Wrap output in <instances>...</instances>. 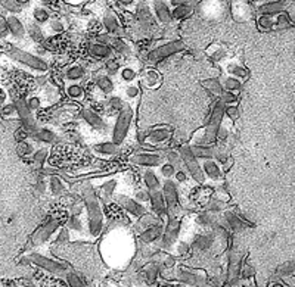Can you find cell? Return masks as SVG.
<instances>
[{
  "label": "cell",
  "mask_w": 295,
  "mask_h": 287,
  "mask_svg": "<svg viewBox=\"0 0 295 287\" xmlns=\"http://www.w3.org/2000/svg\"><path fill=\"white\" fill-rule=\"evenodd\" d=\"M82 197L86 206L87 212V224H89V231L93 237L100 234L102 227H103V211L100 208V199L98 193L93 189L92 184L86 183L82 189Z\"/></svg>",
  "instance_id": "cell-1"
},
{
  "label": "cell",
  "mask_w": 295,
  "mask_h": 287,
  "mask_svg": "<svg viewBox=\"0 0 295 287\" xmlns=\"http://www.w3.org/2000/svg\"><path fill=\"white\" fill-rule=\"evenodd\" d=\"M131 119H133V109L124 103V106L121 108V110L117 115V119H115V124L112 128V142L117 146H121L126 142V139L128 137Z\"/></svg>",
  "instance_id": "cell-2"
},
{
  "label": "cell",
  "mask_w": 295,
  "mask_h": 287,
  "mask_svg": "<svg viewBox=\"0 0 295 287\" xmlns=\"http://www.w3.org/2000/svg\"><path fill=\"white\" fill-rule=\"evenodd\" d=\"M183 50H185V43L180 41V40H174V41H170V43H166V44H161V46L152 49L148 53L146 61L151 65H157V64L163 62L164 59L174 56V55H177Z\"/></svg>",
  "instance_id": "cell-3"
},
{
  "label": "cell",
  "mask_w": 295,
  "mask_h": 287,
  "mask_svg": "<svg viewBox=\"0 0 295 287\" xmlns=\"http://www.w3.org/2000/svg\"><path fill=\"white\" fill-rule=\"evenodd\" d=\"M179 153L183 159V165L188 171V174L192 177V180H195L198 184H204L205 183V176L204 171L201 168V162L197 156L192 153L191 150V144H183L179 149Z\"/></svg>",
  "instance_id": "cell-4"
},
{
  "label": "cell",
  "mask_w": 295,
  "mask_h": 287,
  "mask_svg": "<svg viewBox=\"0 0 295 287\" xmlns=\"http://www.w3.org/2000/svg\"><path fill=\"white\" fill-rule=\"evenodd\" d=\"M9 56L15 61V62H19L37 72H46L49 70V65L44 59L33 55V53H28V52H24L21 49H16V47H10L9 49Z\"/></svg>",
  "instance_id": "cell-5"
},
{
  "label": "cell",
  "mask_w": 295,
  "mask_h": 287,
  "mask_svg": "<svg viewBox=\"0 0 295 287\" xmlns=\"http://www.w3.org/2000/svg\"><path fill=\"white\" fill-rule=\"evenodd\" d=\"M163 194L166 199V205H167V215L170 218H176L177 212L182 209L180 206V200H179V190H177V184L173 180H166L163 183Z\"/></svg>",
  "instance_id": "cell-6"
},
{
  "label": "cell",
  "mask_w": 295,
  "mask_h": 287,
  "mask_svg": "<svg viewBox=\"0 0 295 287\" xmlns=\"http://www.w3.org/2000/svg\"><path fill=\"white\" fill-rule=\"evenodd\" d=\"M130 159L134 165L146 168H157L166 162V156L160 152H137Z\"/></svg>",
  "instance_id": "cell-7"
},
{
  "label": "cell",
  "mask_w": 295,
  "mask_h": 287,
  "mask_svg": "<svg viewBox=\"0 0 295 287\" xmlns=\"http://www.w3.org/2000/svg\"><path fill=\"white\" fill-rule=\"evenodd\" d=\"M115 200H117V205L124 209L126 212H128L130 215L136 216V218H140L143 214H146V208L143 203H140L139 200L133 199V197H128V196H123V194H117L114 196Z\"/></svg>",
  "instance_id": "cell-8"
},
{
  "label": "cell",
  "mask_w": 295,
  "mask_h": 287,
  "mask_svg": "<svg viewBox=\"0 0 295 287\" xmlns=\"http://www.w3.org/2000/svg\"><path fill=\"white\" fill-rule=\"evenodd\" d=\"M201 168L204 171L205 179H208L212 183H221L224 179L221 165L215 161V159H205L201 162Z\"/></svg>",
  "instance_id": "cell-9"
},
{
  "label": "cell",
  "mask_w": 295,
  "mask_h": 287,
  "mask_svg": "<svg viewBox=\"0 0 295 287\" xmlns=\"http://www.w3.org/2000/svg\"><path fill=\"white\" fill-rule=\"evenodd\" d=\"M82 118L86 121V124H89L92 128L98 130L100 133H106L108 130V124L106 121L99 115L96 110H93L92 108H84L82 110Z\"/></svg>",
  "instance_id": "cell-10"
},
{
  "label": "cell",
  "mask_w": 295,
  "mask_h": 287,
  "mask_svg": "<svg viewBox=\"0 0 295 287\" xmlns=\"http://www.w3.org/2000/svg\"><path fill=\"white\" fill-rule=\"evenodd\" d=\"M102 25H103V28L106 30L108 34H112V36H123L124 34L120 19L115 15V12H112V10H106L103 13V16H102Z\"/></svg>",
  "instance_id": "cell-11"
},
{
  "label": "cell",
  "mask_w": 295,
  "mask_h": 287,
  "mask_svg": "<svg viewBox=\"0 0 295 287\" xmlns=\"http://www.w3.org/2000/svg\"><path fill=\"white\" fill-rule=\"evenodd\" d=\"M173 136V131L167 127H157L146 133V142L151 143V146H157L161 143H167Z\"/></svg>",
  "instance_id": "cell-12"
},
{
  "label": "cell",
  "mask_w": 295,
  "mask_h": 287,
  "mask_svg": "<svg viewBox=\"0 0 295 287\" xmlns=\"http://www.w3.org/2000/svg\"><path fill=\"white\" fill-rule=\"evenodd\" d=\"M152 9H154V15L157 18V21H160L161 24H170L173 21L171 9H170V6H169L167 1H164V0H154Z\"/></svg>",
  "instance_id": "cell-13"
},
{
  "label": "cell",
  "mask_w": 295,
  "mask_h": 287,
  "mask_svg": "<svg viewBox=\"0 0 295 287\" xmlns=\"http://www.w3.org/2000/svg\"><path fill=\"white\" fill-rule=\"evenodd\" d=\"M6 22H7L9 33H10V36H12L15 40H24V38H25L27 28L24 27L22 21H21L18 16L9 15V16H6Z\"/></svg>",
  "instance_id": "cell-14"
},
{
  "label": "cell",
  "mask_w": 295,
  "mask_h": 287,
  "mask_svg": "<svg viewBox=\"0 0 295 287\" xmlns=\"http://www.w3.org/2000/svg\"><path fill=\"white\" fill-rule=\"evenodd\" d=\"M149 203L152 211L160 216L167 215V205H166V199L163 190H149Z\"/></svg>",
  "instance_id": "cell-15"
},
{
  "label": "cell",
  "mask_w": 295,
  "mask_h": 287,
  "mask_svg": "<svg viewBox=\"0 0 295 287\" xmlns=\"http://www.w3.org/2000/svg\"><path fill=\"white\" fill-rule=\"evenodd\" d=\"M89 53H90L95 59L106 61V59L112 58L114 50H112V47H111L108 43L98 41V43H92V44L89 46Z\"/></svg>",
  "instance_id": "cell-16"
},
{
  "label": "cell",
  "mask_w": 295,
  "mask_h": 287,
  "mask_svg": "<svg viewBox=\"0 0 295 287\" xmlns=\"http://www.w3.org/2000/svg\"><path fill=\"white\" fill-rule=\"evenodd\" d=\"M191 150L192 153L197 156L198 159H214L215 155H217V150H218V146H214V144H191Z\"/></svg>",
  "instance_id": "cell-17"
},
{
  "label": "cell",
  "mask_w": 295,
  "mask_h": 287,
  "mask_svg": "<svg viewBox=\"0 0 295 287\" xmlns=\"http://www.w3.org/2000/svg\"><path fill=\"white\" fill-rule=\"evenodd\" d=\"M137 19H139V24L140 27H143L145 30H149V28H154L155 25V21H154V16L149 10V7L146 4H139L137 10Z\"/></svg>",
  "instance_id": "cell-18"
},
{
  "label": "cell",
  "mask_w": 295,
  "mask_h": 287,
  "mask_svg": "<svg viewBox=\"0 0 295 287\" xmlns=\"http://www.w3.org/2000/svg\"><path fill=\"white\" fill-rule=\"evenodd\" d=\"M163 234V222L158 221L152 225H149L148 228H145L140 234V239L146 243H152L157 239H160V236Z\"/></svg>",
  "instance_id": "cell-19"
},
{
  "label": "cell",
  "mask_w": 295,
  "mask_h": 287,
  "mask_svg": "<svg viewBox=\"0 0 295 287\" xmlns=\"http://www.w3.org/2000/svg\"><path fill=\"white\" fill-rule=\"evenodd\" d=\"M58 225H59V221H58V219H52V221H49L47 224H44L42 228H39V230L36 231V234H34V243H40V242L46 240V239L58 228Z\"/></svg>",
  "instance_id": "cell-20"
},
{
  "label": "cell",
  "mask_w": 295,
  "mask_h": 287,
  "mask_svg": "<svg viewBox=\"0 0 295 287\" xmlns=\"http://www.w3.org/2000/svg\"><path fill=\"white\" fill-rule=\"evenodd\" d=\"M95 87L103 96H109L112 95L114 90H115V83L109 75H99L96 81H95Z\"/></svg>",
  "instance_id": "cell-21"
},
{
  "label": "cell",
  "mask_w": 295,
  "mask_h": 287,
  "mask_svg": "<svg viewBox=\"0 0 295 287\" xmlns=\"http://www.w3.org/2000/svg\"><path fill=\"white\" fill-rule=\"evenodd\" d=\"M143 184L148 190H160L163 187V181L161 179L157 176L155 171H152L151 168L146 170L143 173Z\"/></svg>",
  "instance_id": "cell-22"
},
{
  "label": "cell",
  "mask_w": 295,
  "mask_h": 287,
  "mask_svg": "<svg viewBox=\"0 0 295 287\" xmlns=\"http://www.w3.org/2000/svg\"><path fill=\"white\" fill-rule=\"evenodd\" d=\"M93 150L100 156H115L120 152V146H117L112 140L111 142H102L93 146Z\"/></svg>",
  "instance_id": "cell-23"
},
{
  "label": "cell",
  "mask_w": 295,
  "mask_h": 287,
  "mask_svg": "<svg viewBox=\"0 0 295 287\" xmlns=\"http://www.w3.org/2000/svg\"><path fill=\"white\" fill-rule=\"evenodd\" d=\"M180 230V222L177 218H170L169 216V222H167V227H166V233H164V240L167 243L170 242H174L176 237H177V233Z\"/></svg>",
  "instance_id": "cell-24"
},
{
  "label": "cell",
  "mask_w": 295,
  "mask_h": 287,
  "mask_svg": "<svg viewBox=\"0 0 295 287\" xmlns=\"http://www.w3.org/2000/svg\"><path fill=\"white\" fill-rule=\"evenodd\" d=\"M49 190L53 196L59 197V196H64L67 193V184L64 183V180L58 176H52L49 179Z\"/></svg>",
  "instance_id": "cell-25"
},
{
  "label": "cell",
  "mask_w": 295,
  "mask_h": 287,
  "mask_svg": "<svg viewBox=\"0 0 295 287\" xmlns=\"http://www.w3.org/2000/svg\"><path fill=\"white\" fill-rule=\"evenodd\" d=\"M84 75H86V70L82 65H73L65 71V78L73 83H79L80 80L84 78Z\"/></svg>",
  "instance_id": "cell-26"
},
{
  "label": "cell",
  "mask_w": 295,
  "mask_h": 287,
  "mask_svg": "<svg viewBox=\"0 0 295 287\" xmlns=\"http://www.w3.org/2000/svg\"><path fill=\"white\" fill-rule=\"evenodd\" d=\"M27 33H28L30 38H33V41H36V43H42L46 38L44 31L42 30L40 24H37V22H30L27 25Z\"/></svg>",
  "instance_id": "cell-27"
},
{
  "label": "cell",
  "mask_w": 295,
  "mask_h": 287,
  "mask_svg": "<svg viewBox=\"0 0 295 287\" xmlns=\"http://www.w3.org/2000/svg\"><path fill=\"white\" fill-rule=\"evenodd\" d=\"M65 93L67 96L71 99V100H83L84 99V95H86V90L82 84L79 83H73V84H68L67 89H65Z\"/></svg>",
  "instance_id": "cell-28"
},
{
  "label": "cell",
  "mask_w": 295,
  "mask_h": 287,
  "mask_svg": "<svg viewBox=\"0 0 295 287\" xmlns=\"http://www.w3.org/2000/svg\"><path fill=\"white\" fill-rule=\"evenodd\" d=\"M232 12L235 15V18L239 15V12H242V21H245V18L251 13L250 4L247 0H233L232 1Z\"/></svg>",
  "instance_id": "cell-29"
},
{
  "label": "cell",
  "mask_w": 295,
  "mask_h": 287,
  "mask_svg": "<svg viewBox=\"0 0 295 287\" xmlns=\"http://www.w3.org/2000/svg\"><path fill=\"white\" fill-rule=\"evenodd\" d=\"M285 6V0H276V1H270L266 3L263 6H260V12L261 15H275L278 12H281Z\"/></svg>",
  "instance_id": "cell-30"
},
{
  "label": "cell",
  "mask_w": 295,
  "mask_h": 287,
  "mask_svg": "<svg viewBox=\"0 0 295 287\" xmlns=\"http://www.w3.org/2000/svg\"><path fill=\"white\" fill-rule=\"evenodd\" d=\"M192 12V6L189 3H182V4H177L174 6V9L171 10V16L173 19H177V21H182L185 18H188Z\"/></svg>",
  "instance_id": "cell-31"
},
{
  "label": "cell",
  "mask_w": 295,
  "mask_h": 287,
  "mask_svg": "<svg viewBox=\"0 0 295 287\" xmlns=\"http://www.w3.org/2000/svg\"><path fill=\"white\" fill-rule=\"evenodd\" d=\"M109 46L112 47L114 52H117V53H120V55H130V53H131L128 44H127V43L124 41V38H121V37H112Z\"/></svg>",
  "instance_id": "cell-32"
},
{
  "label": "cell",
  "mask_w": 295,
  "mask_h": 287,
  "mask_svg": "<svg viewBox=\"0 0 295 287\" xmlns=\"http://www.w3.org/2000/svg\"><path fill=\"white\" fill-rule=\"evenodd\" d=\"M143 84L146 86V87H149V89H155V87H158L160 86V83H161V77H160V74L157 72V71H154V70H149V71H146L145 74H143Z\"/></svg>",
  "instance_id": "cell-33"
},
{
  "label": "cell",
  "mask_w": 295,
  "mask_h": 287,
  "mask_svg": "<svg viewBox=\"0 0 295 287\" xmlns=\"http://www.w3.org/2000/svg\"><path fill=\"white\" fill-rule=\"evenodd\" d=\"M224 221L227 222L229 228L233 230V231H241V230L244 228L242 218L238 216V215H235V214H232L230 211H227V212L224 214Z\"/></svg>",
  "instance_id": "cell-34"
},
{
  "label": "cell",
  "mask_w": 295,
  "mask_h": 287,
  "mask_svg": "<svg viewBox=\"0 0 295 287\" xmlns=\"http://www.w3.org/2000/svg\"><path fill=\"white\" fill-rule=\"evenodd\" d=\"M33 19H34V22L43 25L50 21V12L44 6H37L33 10Z\"/></svg>",
  "instance_id": "cell-35"
},
{
  "label": "cell",
  "mask_w": 295,
  "mask_h": 287,
  "mask_svg": "<svg viewBox=\"0 0 295 287\" xmlns=\"http://www.w3.org/2000/svg\"><path fill=\"white\" fill-rule=\"evenodd\" d=\"M202 86L208 90V92H211L212 95L215 96H221L223 93V84H221V81L218 80V78H208V80H204L202 81Z\"/></svg>",
  "instance_id": "cell-36"
},
{
  "label": "cell",
  "mask_w": 295,
  "mask_h": 287,
  "mask_svg": "<svg viewBox=\"0 0 295 287\" xmlns=\"http://www.w3.org/2000/svg\"><path fill=\"white\" fill-rule=\"evenodd\" d=\"M34 136H36V139L39 142L47 143V144H50V143H53L56 140V134L52 130H49V128H40V130H37L34 133Z\"/></svg>",
  "instance_id": "cell-37"
},
{
  "label": "cell",
  "mask_w": 295,
  "mask_h": 287,
  "mask_svg": "<svg viewBox=\"0 0 295 287\" xmlns=\"http://www.w3.org/2000/svg\"><path fill=\"white\" fill-rule=\"evenodd\" d=\"M223 89L224 90H227V92H233V93H236V92H239L241 90V87H242V83H241V80L239 78H236V77H227L223 83Z\"/></svg>",
  "instance_id": "cell-38"
},
{
  "label": "cell",
  "mask_w": 295,
  "mask_h": 287,
  "mask_svg": "<svg viewBox=\"0 0 295 287\" xmlns=\"http://www.w3.org/2000/svg\"><path fill=\"white\" fill-rule=\"evenodd\" d=\"M120 78L124 81V83H133L136 78H137V71L131 67H124L120 70Z\"/></svg>",
  "instance_id": "cell-39"
},
{
  "label": "cell",
  "mask_w": 295,
  "mask_h": 287,
  "mask_svg": "<svg viewBox=\"0 0 295 287\" xmlns=\"http://www.w3.org/2000/svg\"><path fill=\"white\" fill-rule=\"evenodd\" d=\"M120 70H121V64H120L118 59H115V58L106 59V62H105V71H106V74L115 75L117 72H120Z\"/></svg>",
  "instance_id": "cell-40"
},
{
  "label": "cell",
  "mask_w": 295,
  "mask_h": 287,
  "mask_svg": "<svg viewBox=\"0 0 295 287\" xmlns=\"http://www.w3.org/2000/svg\"><path fill=\"white\" fill-rule=\"evenodd\" d=\"M166 161H167L169 164H171L173 167H176V170H180V168H182V165H183V159H182L180 153H179V152H176V150L169 152V153H167V156H166Z\"/></svg>",
  "instance_id": "cell-41"
},
{
  "label": "cell",
  "mask_w": 295,
  "mask_h": 287,
  "mask_svg": "<svg viewBox=\"0 0 295 287\" xmlns=\"http://www.w3.org/2000/svg\"><path fill=\"white\" fill-rule=\"evenodd\" d=\"M160 171H161V177H164V179H167V180L174 179V176H176V173H177L176 167H173V165L169 164L167 161L160 167Z\"/></svg>",
  "instance_id": "cell-42"
},
{
  "label": "cell",
  "mask_w": 295,
  "mask_h": 287,
  "mask_svg": "<svg viewBox=\"0 0 295 287\" xmlns=\"http://www.w3.org/2000/svg\"><path fill=\"white\" fill-rule=\"evenodd\" d=\"M47 159V150L46 149H39L33 153V161H34V165L36 167H43V164L46 162Z\"/></svg>",
  "instance_id": "cell-43"
},
{
  "label": "cell",
  "mask_w": 295,
  "mask_h": 287,
  "mask_svg": "<svg viewBox=\"0 0 295 287\" xmlns=\"http://www.w3.org/2000/svg\"><path fill=\"white\" fill-rule=\"evenodd\" d=\"M220 100L226 105V106H235L238 103V96L233 92H227V90H223V93L220 96Z\"/></svg>",
  "instance_id": "cell-44"
},
{
  "label": "cell",
  "mask_w": 295,
  "mask_h": 287,
  "mask_svg": "<svg viewBox=\"0 0 295 287\" xmlns=\"http://www.w3.org/2000/svg\"><path fill=\"white\" fill-rule=\"evenodd\" d=\"M227 71H229V74H232V77H236V78H245L247 77V70L242 67V65H229V68H227Z\"/></svg>",
  "instance_id": "cell-45"
},
{
  "label": "cell",
  "mask_w": 295,
  "mask_h": 287,
  "mask_svg": "<svg viewBox=\"0 0 295 287\" xmlns=\"http://www.w3.org/2000/svg\"><path fill=\"white\" fill-rule=\"evenodd\" d=\"M258 27L261 30H270L275 27V21L272 18V15H261L258 18Z\"/></svg>",
  "instance_id": "cell-46"
},
{
  "label": "cell",
  "mask_w": 295,
  "mask_h": 287,
  "mask_svg": "<svg viewBox=\"0 0 295 287\" xmlns=\"http://www.w3.org/2000/svg\"><path fill=\"white\" fill-rule=\"evenodd\" d=\"M205 209H208L214 214L221 212V211H224V202H221L218 199H211V200H208V205H207Z\"/></svg>",
  "instance_id": "cell-47"
},
{
  "label": "cell",
  "mask_w": 295,
  "mask_h": 287,
  "mask_svg": "<svg viewBox=\"0 0 295 287\" xmlns=\"http://www.w3.org/2000/svg\"><path fill=\"white\" fill-rule=\"evenodd\" d=\"M49 30L53 33V34H61L65 31V24L61 21V19H50L49 22Z\"/></svg>",
  "instance_id": "cell-48"
},
{
  "label": "cell",
  "mask_w": 295,
  "mask_h": 287,
  "mask_svg": "<svg viewBox=\"0 0 295 287\" xmlns=\"http://www.w3.org/2000/svg\"><path fill=\"white\" fill-rule=\"evenodd\" d=\"M25 103H27V108H28L31 112H36V110H39V109L42 108V99L37 97V96L28 97V99L25 100Z\"/></svg>",
  "instance_id": "cell-49"
},
{
  "label": "cell",
  "mask_w": 295,
  "mask_h": 287,
  "mask_svg": "<svg viewBox=\"0 0 295 287\" xmlns=\"http://www.w3.org/2000/svg\"><path fill=\"white\" fill-rule=\"evenodd\" d=\"M123 106H124V102H123L121 97L112 96V97L109 99V109H111L112 112H120Z\"/></svg>",
  "instance_id": "cell-50"
},
{
  "label": "cell",
  "mask_w": 295,
  "mask_h": 287,
  "mask_svg": "<svg viewBox=\"0 0 295 287\" xmlns=\"http://www.w3.org/2000/svg\"><path fill=\"white\" fill-rule=\"evenodd\" d=\"M16 150H18V153H19L21 156H28V155L33 153V146L24 140V142H19V143H18Z\"/></svg>",
  "instance_id": "cell-51"
},
{
  "label": "cell",
  "mask_w": 295,
  "mask_h": 287,
  "mask_svg": "<svg viewBox=\"0 0 295 287\" xmlns=\"http://www.w3.org/2000/svg\"><path fill=\"white\" fill-rule=\"evenodd\" d=\"M1 4H3V7H4L7 12H10V13H16V12L21 10V4L16 3V0H3Z\"/></svg>",
  "instance_id": "cell-52"
},
{
  "label": "cell",
  "mask_w": 295,
  "mask_h": 287,
  "mask_svg": "<svg viewBox=\"0 0 295 287\" xmlns=\"http://www.w3.org/2000/svg\"><path fill=\"white\" fill-rule=\"evenodd\" d=\"M68 228H70V230H82V228H83L80 215H77V214H73V215H71V218H70V221H68Z\"/></svg>",
  "instance_id": "cell-53"
},
{
  "label": "cell",
  "mask_w": 295,
  "mask_h": 287,
  "mask_svg": "<svg viewBox=\"0 0 295 287\" xmlns=\"http://www.w3.org/2000/svg\"><path fill=\"white\" fill-rule=\"evenodd\" d=\"M124 95L127 99H136L137 96L140 95V90H139V86H136V84H128L126 89H124Z\"/></svg>",
  "instance_id": "cell-54"
},
{
  "label": "cell",
  "mask_w": 295,
  "mask_h": 287,
  "mask_svg": "<svg viewBox=\"0 0 295 287\" xmlns=\"http://www.w3.org/2000/svg\"><path fill=\"white\" fill-rule=\"evenodd\" d=\"M28 134H30V131H28L25 127H21V128H18V130H16L15 137H16V140H18V142H24V140H27Z\"/></svg>",
  "instance_id": "cell-55"
},
{
  "label": "cell",
  "mask_w": 295,
  "mask_h": 287,
  "mask_svg": "<svg viewBox=\"0 0 295 287\" xmlns=\"http://www.w3.org/2000/svg\"><path fill=\"white\" fill-rule=\"evenodd\" d=\"M136 200H139L140 203H148L149 202V190H139L136 193Z\"/></svg>",
  "instance_id": "cell-56"
},
{
  "label": "cell",
  "mask_w": 295,
  "mask_h": 287,
  "mask_svg": "<svg viewBox=\"0 0 295 287\" xmlns=\"http://www.w3.org/2000/svg\"><path fill=\"white\" fill-rule=\"evenodd\" d=\"M7 33H9V28H7L6 18L0 15V37H4V36H7Z\"/></svg>",
  "instance_id": "cell-57"
},
{
  "label": "cell",
  "mask_w": 295,
  "mask_h": 287,
  "mask_svg": "<svg viewBox=\"0 0 295 287\" xmlns=\"http://www.w3.org/2000/svg\"><path fill=\"white\" fill-rule=\"evenodd\" d=\"M224 115H227L230 119H236L238 118V109H236V106H226Z\"/></svg>",
  "instance_id": "cell-58"
},
{
  "label": "cell",
  "mask_w": 295,
  "mask_h": 287,
  "mask_svg": "<svg viewBox=\"0 0 295 287\" xmlns=\"http://www.w3.org/2000/svg\"><path fill=\"white\" fill-rule=\"evenodd\" d=\"M3 112H4V115H6V116L13 115V113H18V112H16V106H15V105H6V106L3 108Z\"/></svg>",
  "instance_id": "cell-59"
},
{
  "label": "cell",
  "mask_w": 295,
  "mask_h": 287,
  "mask_svg": "<svg viewBox=\"0 0 295 287\" xmlns=\"http://www.w3.org/2000/svg\"><path fill=\"white\" fill-rule=\"evenodd\" d=\"M118 3H120L123 7H130V6H133L136 1H134V0H118Z\"/></svg>",
  "instance_id": "cell-60"
},
{
  "label": "cell",
  "mask_w": 295,
  "mask_h": 287,
  "mask_svg": "<svg viewBox=\"0 0 295 287\" xmlns=\"http://www.w3.org/2000/svg\"><path fill=\"white\" fill-rule=\"evenodd\" d=\"M30 0H16V3H19V4H27Z\"/></svg>",
  "instance_id": "cell-61"
},
{
  "label": "cell",
  "mask_w": 295,
  "mask_h": 287,
  "mask_svg": "<svg viewBox=\"0 0 295 287\" xmlns=\"http://www.w3.org/2000/svg\"><path fill=\"white\" fill-rule=\"evenodd\" d=\"M67 1H70V3H74V4L77 3V0H67Z\"/></svg>",
  "instance_id": "cell-62"
},
{
  "label": "cell",
  "mask_w": 295,
  "mask_h": 287,
  "mask_svg": "<svg viewBox=\"0 0 295 287\" xmlns=\"http://www.w3.org/2000/svg\"><path fill=\"white\" fill-rule=\"evenodd\" d=\"M253 1H261V0H253Z\"/></svg>",
  "instance_id": "cell-63"
}]
</instances>
